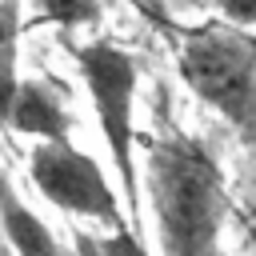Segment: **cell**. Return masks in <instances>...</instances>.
I'll list each match as a JSON object with an SVG mask.
<instances>
[{"label": "cell", "instance_id": "obj_8", "mask_svg": "<svg viewBox=\"0 0 256 256\" xmlns=\"http://www.w3.org/2000/svg\"><path fill=\"white\" fill-rule=\"evenodd\" d=\"M76 248L80 256H148V248L140 244V236L124 224V228H108V232H80L76 236Z\"/></svg>", "mask_w": 256, "mask_h": 256}, {"label": "cell", "instance_id": "obj_2", "mask_svg": "<svg viewBox=\"0 0 256 256\" xmlns=\"http://www.w3.org/2000/svg\"><path fill=\"white\" fill-rule=\"evenodd\" d=\"M176 64L184 84L256 144V32L232 20L196 24L180 36Z\"/></svg>", "mask_w": 256, "mask_h": 256}, {"label": "cell", "instance_id": "obj_7", "mask_svg": "<svg viewBox=\"0 0 256 256\" xmlns=\"http://www.w3.org/2000/svg\"><path fill=\"white\" fill-rule=\"evenodd\" d=\"M16 40H20L16 0H0V128L8 124V116H12V100H16V92H20Z\"/></svg>", "mask_w": 256, "mask_h": 256}, {"label": "cell", "instance_id": "obj_1", "mask_svg": "<svg viewBox=\"0 0 256 256\" xmlns=\"http://www.w3.org/2000/svg\"><path fill=\"white\" fill-rule=\"evenodd\" d=\"M148 192L164 256H220L228 192L216 160L184 132H164L148 148Z\"/></svg>", "mask_w": 256, "mask_h": 256}, {"label": "cell", "instance_id": "obj_3", "mask_svg": "<svg viewBox=\"0 0 256 256\" xmlns=\"http://www.w3.org/2000/svg\"><path fill=\"white\" fill-rule=\"evenodd\" d=\"M76 68L84 76V88L92 96L104 144L112 152L116 176L128 192V208L136 212V156H132V96H136V60L108 44V40H88V44H72Z\"/></svg>", "mask_w": 256, "mask_h": 256}, {"label": "cell", "instance_id": "obj_4", "mask_svg": "<svg viewBox=\"0 0 256 256\" xmlns=\"http://www.w3.org/2000/svg\"><path fill=\"white\" fill-rule=\"evenodd\" d=\"M28 168H32L40 196L48 204H56L60 212L96 220L104 228H124V212H120V200H116L108 176L72 140H40L32 148Z\"/></svg>", "mask_w": 256, "mask_h": 256}, {"label": "cell", "instance_id": "obj_5", "mask_svg": "<svg viewBox=\"0 0 256 256\" xmlns=\"http://www.w3.org/2000/svg\"><path fill=\"white\" fill-rule=\"evenodd\" d=\"M8 128L24 132V136H36V140H68V112H64V104L56 100V92L48 84L20 80Z\"/></svg>", "mask_w": 256, "mask_h": 256}, {"label": "cell", "instance_id": "obj_6", "mask_svg": "<svg viewBox=\"0 0 256 256\" xmlns=\"http://www.w3.org/2000/svg\"><path fill=\"white\" fill-rule=\"evenodd\" d=\"M0 228L8 236L12 256H64L60 240L48 232V224L8 188V180L0 176Z\"/></svg>", "mask_w": 256, "mask_h": 256}, {"label": "cell", "instance_id": "obj_10", "mask_svg": "<svg viewBox=\"0 0 256 256\" xmlns=\"http://www.w3.org/2000/svg\"><path fill=\"white\" fill-rule=\"evenodd\" d=\"M220 16L240 24V28H256V0H216Z\"/></svg>", "mask_w": 256, "mask_h": 256}, {"label": "cell", "instance_id": "obj_9", "mask_svg": "<svg viewBox=\"0 0 256 256\" xmlns=\"http://www.w3.org/2000/svg\"><path fill=\"white\" fill-rule=\"evenodd\" d=\"M44 20L60 24V28H76V24H88L96 20V0H36Z\"/></svg>", "mask_w": 256, "mask_h": 256}]
</instances>
